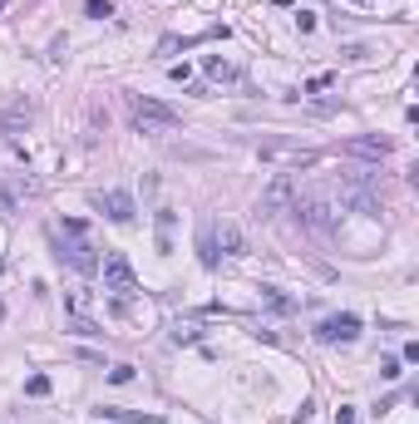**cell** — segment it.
<instances>
[{"label":"cell","instance_id":"obj_1","mask_svg":"<svg viewBox=\"0 0 419 424\" xmlns=\"http://www.w3.org/2000/svg\"><path fill=\"white\" fill-rule=\"evenodd\" d=\"M340 208L360 212V217H380V212H385L380 178H375V173H345V178H340Z\"/></svg>","mask_w":419,"mask_h":424},{"label":"cell","instance_id":"obj_2","mask_svg":"<svg viewBox=\"0 0 419 424\" xmlns=\"http://www.w3.org/2000/svg\"><path fill=\"white\" fill-rule=\"evenodd\" d=\"M128 118L138 133H173L183 123V113L173 104H158V99H143V94H128Z\"/></svg>","mask_w":419,"mask_h":424},{"label":"cell","instance_id":"obj_3","mask_svg":"<svg viewBox=\"0 0 419 424\" xmlns=\"http://www.w3.org/2000/svg\"><path fill=\"white\" fill-rule=\"evenodd\" d=\"M296 208V178L291 173H276L267 188H262V198H257V217L267 222V217H276V212Z\"/></svg>","mask_w":419,"mask_h":424},{"label":"cell","instance_id":"obj_4","mask_svg":"<svg viewBox=\"0 0 419 424\" xmlns=\"http://www.w3.org/2000/svg\"><path fill=\"white\" fill-rule=\"evenodd\" d=\"M257 158L262 163H276V168H311L315 158V148H301V143H281V138H267L262 148H257Z\"/></svg>","mask_w":419,"mask_h":424},{"label":"cell","instance_id":"obj_5","mask_svg":"<svg viewBox=\"0 0 419 424\" xmlns=\"http://www.w3.org/2000/svg\"><path fill=\"white\" fill-rule=\"evenodd\" d=\"M99 272H104V291H118V296H133L138 291V277H133V267H128L123 252H104L99 257Z\"/></svg>","mask_w":419,"mask_h":424},{"label":"cell","instance_id":"obj_6","mask_svg":"<svg viewBox=\"0 0 419 424\" xmlns=\"http://www.w3.org/2000/svg\"><path fill=\"white\" fill-rule=\"evenodd\" d=\"M296 222L306 227V232H315V237H335V227H340V212L330 208V203H320V198H311V203H296Z\"/></svg>","mask_w":419,"mask_h":424},{"label":"cell","instance_id":"obj_7","mask_svg":"<svg viewBox=\"0 0 419 424\" xmlns=\"http://www.w3.org/2000/svg\"><path fill=\"white\" fill-rule=\"evenodd\" d=\"M360 335V316H350V311H340V316H325L320 325H315V340H325V345H350Z\"/></svg>","mask_w":419,"mask_h":424},{"label":"cell","instance_id":"obj_8","mask_svg":"<svg viewBox=\"0 0 419 424\" xmlns=\"http://www.w3.org/2000/svg\"><path fill=\"white\" fill-rule=\"evenodd\" d=\"M60 262H69V267H74V272H84V277H94V272H99V252H94L84 237L60 242Z\"/></svg>","mask_w":419,"mask_h":424},{"label":"cell","instance_id":"obj_9","mask_svg":"<svg viewBox=\"0 0 419 424\" xmlns=\"http://www.w3.org/2000/svg\"><path fill=\"white\" fill-rule=\"evenodd\" d=\"M89 203H94V208L104 212L108 222H133V198H128V193H123V188H108V193H94V198H89Z\"/></svg>","mask_w":419,"mask_h":424},{"label":"cell","instance_id":"obj_10","mask_svg":"<svg viewBox=\"0 0 419 424\" xmlns=\"http://www.w3.org/2000/svg\"><path fill=\"white\" fill-rule=\"evenodd\" d=\"M35 123V104L30 99H10V104L0 108V138H15V133H25Z\"/></svg>","mask_w":419,"mask_h":424},{"label":"cell","instance_id":"obj_11","mask_svg":"<svg viewBox=\"0 0 419 424\" xmlns=\"http://www.w3.org/2000/svg\"><path fill=\"white\" fill-rule=\"evenodd\" d=\"M345 153H350V158H365V163H385V158L395 153V143L380 138V133H360V138L345 143Z\"/></svg>","mask_w":419,"mask_h":424},{"label":"cell","instance_id":"obj_12","mask_svg":"<svg viewBox=\"0 0 419 424\" xmlns=\"http://www.w3.org/2000/svg\"><path fill=\"white\" fill-rule=\"evenodd\" d=\"M208 227H212V247H217V257H242V252H247L242 227H232V222H208Z\"/></svg>","mask_w":419,"mask_h":424},{"label":"cell","instance_id":"obj_13","mask_svg":"<svg viewBox=\"0 0 419 424\" xmlns=\"http://www.w3.org/2000/svg\"><path fill=\"white\" fill-rule=\"evenodd\" d=\"M203 69H208L212 84H242V69H237L232 60H222V55H208V60H203Z\"/></svg>","mask_w":419,"mask_h":424},{"label":"cell","instance_id":"obj_14","mask_svg":"<svg viewBox=\"0 0 419 424\" xmlns=\"http://www.w3.org/2000/svg\"><path fill=\"white\" fill-rule=\"evenodd\" d=\"M99 415H104V420H123V424H163V415H143V410H113V405H104Z\"/></svg>","mask_w":419,"mask_h":424},{"label":"cell","instance_id":"obj_15","mask_svg":"<svg viewBox=\"0 0 419 424\" xmlns=\"http://www.w3.org/2000/svg\"><path fill=\"white\" fill-rule=\"evenodd\" d=\"M262 301H267L276 316H291V311H296V301H291V296H281L276 286H262Z\"/></svg>","mask_w":419,"mask_h":424},{"label":"cell","instance_id":"obj_16","mask_svg":"<svg viewBox=\"0 0 419 424\" xmlns=\"http://www.w3.org/2000/svg\"><path fill=\"white\" fill-rule=\"evenodd\" d=\"M198 252H203V267H217V247H212V227H203V237H198Z\"/></svg>","mask_w":419,"mask_h":424},{"label":"cell","instance_id":"obj_17","mask_svg":"<svg viewBox=\"0 0 419 424\" xmlns=\"http://www.w3.org/2000/svg\"><path fill=\"white\" fill-rule=\"evenodd\" d=\"M84 15H89V20H108V15H113V5H108V0H89V5H84Z\"/></svg>","mask_w":419,"mask_h":424},{"label":"cell","instance_id":"obj_18","mask_svg":"<svg viewBox=\"0 0 419 424\" xmlns=\"http://www.w3.org/2000/svg\"><path fill=\"white\" fill-rule=\"evenodd\" d=\"M15 203H20V193L10 183H0V212H15Z\"/></svg>","mask_w":419,"mask_h":424},{"label":"cell","instance_id":"obj_19","mask_svg":"<svg viewBox=\"0 0 419 424\" xmlns=\"http://www.w3.org/2000/svg\"><path fill=\"white\" fill-rule=\"evenodd\" d=\"M380 375H385V380H400L405 370H400V360H395V355H385V360H380Z\"/></svg>","mask_w":419,"mask_h":424},{"label":"cell","instance_id":"obj_20","mask_svg":"<svg viewBox=\"0 0 419 424\" xmlns=\"http://www.w3.org/2000/svg\"><path fill=\"white\" fill-rule=\"evenodd\" d=\"M108 380H113V385H128V380H133V365H113Z\"/></svg>","mask_w":419,"mask_h":424},{"label":"cell","instance_id":"obj_21","mask_svg":"<svg viewBox=\"0 0 419 424\" xmlns=\"http://www.w3.org/2000/svg\"><path fill=\"white\" fill-rule=\"evenodd\" d=\"M25 390H30V395H50V375H30Z\"/></svg>","mask_w":419,"mask_h":424},{"label":"cell","instance_id":"obj_22","mask_svg":"<svg viewBox=\"0 0 419 424\" xmlns=\"http://www.w3.org/2000/svg\"><path fill=\"white\" fill-rule=\"evenodd\" d=\"M173 340H178V345H193V340H198V330H193V325H178V330H173Z\"/></svg>","mask_w":419,"mask_h":424},{"label":"cell","instance_id":"obj_23","mask_svg":"<svg viewBox=\"0 0 419 424\" xmlns=\"http://www.w3.org/2000/svg\"><path fill=\"white\" fill-rule=\"evenodd\" d=\"M168 74H173V84H188V79H193V69H188V65H173Z\"/></svg>","mask_w":419,"mask_h":424},{"label":"cell","instance_id":"obj_24","mask_svg":"<svg viewBox=\"0 0 419 424\" xmlns=\"http://www.w3.org/2000/svg\"><path fill=\"white\" fill-rule=\"evenodd\" d=\"M296 25H301V35H311V30H315V15H311V10H301V15H296Z\"/></svg>","mask_w":419,"mask_h":424},{"label":"cell","instance_id":"obj_25","mask_svg":"<svg viewBox=\"0 0 419 424\" xmlns=\"http://www.w3.org/2000/svg\"><path fill=\"white\" fill-rule=\"evenodd\" d=\"M335 424H355V410H350V405H340V410H335Z\"/></svg>","mask_w":419,"mask_h":424},{"label":"cell","instance_id":"obj_26","mask_svg":"<svg viewBox=\"0 0 419 424\" xmlns=\"http://www.w3.org/2000/svg\"><path fill=\"white\" fill-rule=\"evenodd\" d=\"M350 5H370V0H350Z\"/></svg>","mask_w":419,"mask_h":424},{"label":"cell","instance_id":"obj_27","mask_svg":"<svg viewBox=\"0 0 419 424\" xmlns=\"http://www.w3.org/2000/svg\"><path fill=\"white\" fill-rule=\"evenodd\" d=\"M0 10H5V0H0Z\"/></svg>","mask_w":419,"mask_h":424}]
</instances>
